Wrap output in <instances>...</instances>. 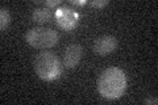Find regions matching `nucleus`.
<instances>
[{
  "instance_id": "nucleus-11",
  "label": "nucleus",
  "mask_w": 158,
  "mask_h": 105,
  "mask_svg": "<svg viewBox=\"0 0 158 105\" xmlns=\"http://www.w3.org/2000/svg\"><path fill=\"white\" fill-rule=\"evenodd\" d=\"M70 4H73V6H86L87 2L86 0H70Z\"/></svg>"
},
{
  "instance_id": "nucleus-8",
  "label": "nucleus",
  "mask_w": 158,
  "mask_h": 105,
  "mask_svg": "<svg viewBox=\"0 0 158 105\" xmlns=\"http://www.w3.org/2000/svg\"><path fill=\"white\" fill-rule=\"evenodd\" d=\"M9 22H11V14H9V11L6 7L0 8V29L2 30H6L8 28Z\"/></svg>"
},
{
  "instance_id": "nucleus-3",
  "label": "nucleus",
  "mask_w": 158,
  "mask_h": 105,
  "mask_svg": "<svg viewBox=\"0 0 158 105\" xmlns=\"http://www.w3.org/2000/svg\"><path fill=\"white\" fill-rule=\"evenodd\" d=\"M59 39V34L52 28L34 26L25 34V41L36 49H50L56 46Z\"/></svg>"
},
{
  "instance_id": "nucleus-1",
  "label": "nucleus",
  "mask_w": 158,
  "mask_h": 105,
  "mask_svg": "<svg viewBox=\"0 0 158 105\" xmlns=\"http://www.w3.org/2000/svg\"><path fill=\"white\" fill-rule=\"evenodd\" d=\"M127 89V76L120 67H108L98 79V92L108 100L120 99Z\"/></svg>"
},
{
  "instance_id": "nucleus-12",
  "label": "nucleus",
  "mask_w": 158,
  "mask_h": 105,
  "mask_svg": "<svg viewBox=\"0 0 158 105\" xmlns=\"http://www.w3.org/2000/svg\"><path fill=\"white\" fill-rule=\"evenodd\" d=\"M144 104H153V105H157V104H158V99H157V97L145 99V100H144Z\"/></svg>"
},
{
  "instance_id": "nucleus-10",
  "label": "nucleus",
  "mask_w": 158,
  "mask_h": 105,
  "mask_svg": "<svg viewBox=\"0 0 158 105\" xmlns=\"http://www.w3.org/2000/svg\"><path fill=\"white\" fill-rule=\"evenodd\" d=\"M44 4H45V7L46 8H56V7H58L59 4H61V0H45L44 2Z\"/></svg>"
},
{
  "instance_id": "nucleus-7",
  "label": "nucleus",
  "mask_w": 158,
  "mask_h": 105,
  "mask_svg": "<svg viewBox=\"0 0 158 105\" xmlns=\"http://www.w3.org/2000/svg\"><path fill=\"white\" fill-rule=\"evenodd\" d=\"M52 17V12L50 9L46 8V7H42V8H36L33 11V14H32V18L34 22L37 24H44L49 21Z\"/></svg>"
},
{
  "instance_id": "nucleus-4",
  "label": "nucleus",
  "mask_w": 158,
  "mask_h": 105,
  "mask_svg": "<svg viewBox=\"0 0 158 105\" xmlns=\"http://www.w3.org/2000/svg\"><path fill=\"white\" fill-rule=\"evenodd\" d=\"M56 18H57V25L59 28L63 29V30L70 32L77 28L79 14L73 8L59 7L56 12Z\"/></svg>"
},
{
  "instance_id": "nucleus-5",
  "label": "nucleus",
  "mask_w": 158,
  "mask_h": 105,
  "mask_svg": "<svg viewBox=\"0 0 158 105\" xmlns=\"http://www.w3.org/2000/svg\"><path fill=\"white\" fill-rule=\"evenodd\" d=\"M117 47V39L116 37L111 36V34H104V36H100L99 38L95 39L94 42V53L96 55L104 57L108 54L113 53Z\"/></svg>"
},
{
  "instance_id": "nucleus-9",
  "label": "nucleus",
  "mask_w": 158,
  "mask_h": 105,
  "mask_svg": "<svg viewBox=\"0 0 158 105\" xmlns=\"http://www.w3.org/2000/svg\"><path fill=\"white\" fill-rule=\"evenodd\" d=\"M108 0H94V2H90V6L94 8H104L106 6H108Z\"/></svg>"
},
{
  "instance_id": "nucleus-2",
  "label": "nucleus",
  "mask_w": 158,
  "mask_h": 105,
  "mask_svg": "<svg viewBox=\"0 0 158 105\" xmlns=\"http://www.w3.org/2000/svg\"><path fill=\"white\" fill-rule=\"evenodd\" d=\"M33 67L37 76L45 82H53L62 74V63L54 53L42 51L34 58Z\"/></svg>"
},
{
  "instance_id": "nucleus-6",
  "label": "nucleus",
  "mask_w": 158,
  "mask_h": 105,
  "mask_svg": "<svg viewBox=\"0 0 158 105\" xmlns=\"http://www.w3.org/2000/svg\"><path fill=\"white\" fill-rule=\"evenodd\" d=\"M83 49L79 43H71L66 47L65 55H63V66L66 68L77 67L82 59Z\"/></svg>"
}]
</instances>
